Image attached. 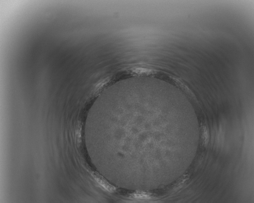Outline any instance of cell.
Returning <instances> with one entry per match:
<instances>
[{
	"mask_svg": "<svg viewBox=\"0 0 254 203\" xmlns=\"http://www.w3.org/2000/svg\"><path fill=\"white\" fill-rule=\"evenodd\" d=\"M202 131V138L203 144L204 145H207L208 143V140H209V133H208V131L207 127L206 126L203 127Z\"/></svg>",
	"mask_w": 254,
	"mask_h": 203,
	"instance_id": "2",
	"label": "cell"
},
{
	"mask_svg": "<svg viewBox=\"0 0 254 203\" xmlns=\"http://www.w3.org/2000/svg\"><path fill=\"white\" fill-rule=\"evenodd\" d=\"M134 197L136 199H146L150 198L149 195L145 193H138L134 194Z\"/></svg>",
	"mask_w": 254,
	"mask_h": 203,
	"instance_id": "3",
	"label": "cell"
},
{
	"mask_svg": "<svg viewBox=\"0 0 254 203\" xmlns=\"http://www.w3.org/2000/svg\"><path fill=\"white\" fill-rule=\"evenodd\" d=\"M91 175L96 182L106 191L110 193H112L115 191V187L111 185L106 179H104V177L100 176L97 173L93 172Z\"/></svg>",
	"mask_w": 254,
	"mask_h": 203,
	"instance_id": "1",
	"label": "cell"
}]
</instances>
